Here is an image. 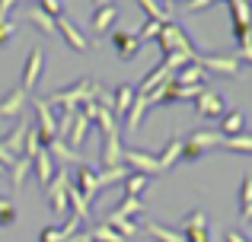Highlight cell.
<instances>
[{"label":"cell","mask_w":252,"mask_h":242,"mask_svg":"<svg viewBox=\"0 0 252 242\" xmlns=\"http://www.w3.org/2000/svg\"><path fill=\"white\" fill-rule=\"evenodd\" d=\"M160 29H163L160 23H154V19H144V26H141V29L134 32V35L141 38V45H144V42H157V35H160Z\"/></svg>","instance_id":"37"},{"label":"cell","mask_w":252,"mask_h":242,"mask_svg":"<svg viewBox=\"0 0 252 242\" xmlns=\"http://www.w3.org/2000/svg\"><path fill=\"white\" fill-rule=\"evenodd\" d=\"M112 0H93V10H96V6H109Z\"/></svg>","instance_id":"48"},{"label":"cell","mask_w":252,"mask_h":242,"mask_svg":"<svg viewBox=\"0 0 252 242\" xmlns=\"http://www.w3.org/2000/svg\"><path fill=\"white\" fill-rule=\"evenodd\" d=\"M204 67L198 61H189V64H182V67L172 74V83H179V86H204Z\"/></svg>","instance_id":"20"},{"label":"cell","mask_w":252,"mask_h":242,"mask_svg":"<svg viewBox=\"0 0 252 242\" xmlns=\"http://www.w3.org/2000/svg\"><path fill=\"white\" fill-rule=\"evenodd\" d=\"M42 70H45V51L42 48H32L29 57H26V67H23V83H19V89H35L38 80H42Z\"/></svg>","instance_id":"11"},{"label":"cell","mask_w":252,"mask_h":242,"mask_svg":"<svg viewBox=\"0 0 252 242\" xmlns=\"http://www.w3.org/2000/svg\"><path fill=\"white\" fill-rule=\"evenodd\" d=\"M74 188L83 194V201L86 204H93L96 201V194H99V172L93 166H77V175H74Z\"/></svg>","instance_id":"12"},{"label":"cell","mask_w":252,"mask_h":242,"mask_svg":"<svg viewBox=\"0 0 252 242\" xmlns=\"http://www.w3.org/2000/svg\"><path fill=\"white\" fill-rule=\"evenodd\" d=\"M246 131V115L243 112H227L220 118V134L223 137H236V134H243Z\"/></svg>","instance_id":"29"},{"label":"cell","mask_w":252,"mask_h":242,"mask_svg":"<svg viewBox=\"0 0 252 242\" xmlns=\"http://www.w3.org/2000/svg\"><path fill=\"white\" fill-rule=\"evenodd\" d=\"M122 156H125V147H122V131H118V134L102 137V156H99V169H118V166H125Z\"/></svg>","instance_id":"13"},{"label":"cell","mask_w":252,"mask_h":242,"mask_svg":"<svg viewBox=\"0 0 252 242\" xmlns=\"http://www.w3.org/2000/svg\"><path fill=\"white\" fill-rule=\"evenodd\" d=\"M3 204H6V201H3V198H0V207H3Z\"/></svg>","instance_id":"50"},{"label":"cell","mask_w":252,"mask_h":242,"mask_svg":"<svg viewBox=\"0 0 252 242\" xmlns=\"http://www.w3.org/2000/svg\"><path fill=\"white\" fill-rule=\"evenodd\" d=\"M29 169H32V160H26V156H16V160H13V166H10V182H13V188H16V191L23 188Z\"/></svg>","instance_id":"32"},{"label":"cell","mask_w":252,"mask_h":242,"mask_svg":"<svg viewBox=\"0 0 252 242\" xmlns=\"http://www.w3.org/2000/svg\"><path fill=\"white\" fill-rule=\"evenodd\" d=\"M191 102H195V112L201 115V118H223V115H227V99L211 86H201V93Z\"/></svg>","instance_id":"6"},{"label":"cell","mask_w":252,"mask_h":242,"mask_svg":"<svg viewBox=\"0 0 252 242\" xmlns=\"http://www.w3.org/2000/svg\"><path fill=\"white\" fill-rule=\"evenodd\" d=\"M217 0H189V3H185V13H204L208 10V6H214Z\"/></svg>","instance_id":"43"},{"label":"cell","mask_w":252,"mask_h":242,"mask_svg":"<svg viewBox=\"0 0 252 242\" xmlns=\"http://www.w3.org/2000/svg\"><path fill=\"white\" fill-rule=\"evenodd\" d=\"M38 10L48 13L51 19H58V16H64V0H38Z\"/></svg>","instance_id":"38"},{"label":"cell","mask_w":252,"mask_h":242,"mask_svg":"<svg viewBox=\"0 0 252 242\" xmlns=\"http://www.w3.org/2000/svg\"><path fill=\"white\" fill-rule=\"evenodd\" d=\"M122 162H125V166H131L134 172H141V175H160L163 172L160 162H157V156L144 153V150H125Z\"/></svg>","instance_id":"14"},{"label":"cell","mask_w":252,"mask_h":242,"mask_svg":"<svg viewBox=\"0 0 252 242\" xmlns=\"http://www.w3.org/2000/svg\"><path fill=\"white\" fill-rule=\"evenodd\" d=\"M144 115H147V106H144V96L137 93L134 102H131V108H128V115H125V128L137 131V128H141V121H144Z\"/></svg>","instance_id":"30"},{"label":"cell","mask_w":252,"mask_h":242,"mask_svg":"<svg viewBox=\"0 0 252 242\" xmlns=\"http://www.w3.org/2000/svg\"><path fill=\"white\" fill-rule=\"evenodd\" d=\"M169 77H172V70L166 67V61H160V64H157L154 70H150V74H144L141 86H134V89H137V93H141V96H147L150 89H157V86H160V83H166Z\"/></svg>","instance_id":"24"},{"label":"cell","mask_w":252,"mask_h":242,"mask_svg":"<svg viewBox=\"0 0 252 242\" xmlns=\"http://www.w3.org/2000/svg\"><path fill=\"white\" fill-rule=\"evenodd\" d=\"M166 3H172V0H166Z\"/></svg>","instance_id":"51"},{"label":"cell","mask_w":252,"mask_h":242,"mask_svg":"<svg viewBox=\"0 0 252 242\" xmlns=\"http://www.w3.org/2000/svg\"><path fill=\"white\" fill-rule=\"evenodd\" d=\"M42 147H45V143H42V137H38V131L29 128V134H26V143H23V156H26V160H32V156H35Z\"/></svg>","instance_id":"36"},{"label":"cell","mask_w":252,"mask_h":242,"mask_svg":"<svg viewBox=\"0 0 252 242\" xmlns=\"http://www.w3.org/2000/svg\"><path fill=\"white\" fill-rule=\"evenodd\" d=\"M195 61L204 67V74H223V77H240V74H243V61H240V57H227V54H198Z\"/></svg>","instance_id":"8"},{"label":"cell","mask_w":252,"mask_h":242,"mask_svg":"<svg viewBox=\"0 0 252 242\" xmlns=\"http://www.w3.org/2000/svg\"><path fill=\"white\" fill-rule=\"evenodd\" d=\"M29 23L35 26L38 32H45V35H58V32H55V19H51L48 13H42L38 6H32V10H29Z\"/></svg>","instance_id":"34"},{"label":"cell","mask_w":252,"mask_h":242,"mask_svg":"<svg viewBox=\"0 0 252 242\" xmlns=\"http://www.w3.org/2000/svg\"><path fill=\"white\" fill-rule=\"evenodd\" d=\"M96 172H99V191H102V188L122 185V182H125V175H128V169H125V166H118V169H96Z\"/></svg>","instance_id":"33"},{"label":"cell","mask_w":252,"mask_h":242,"mask_svg":"<svg viewBox=\"0 0 252 242\" xmlns=\"http://www.w3.org/2000/svg\"><path fill=\"white\" fill-rule=\"evenodd\" d=\"M99 93H102V86L96 80H90V77H83V80L70 83V86H61L55 96H48V106L61 108V112H77L83 102H96Z\"/></svg>","instance_id":"1"},{"label":"cell","mask_w":252,"mask_h":242,"mask_svg":"<svg viewBox=\"0 0 252 242\" xmlns=\"http://www.w3.org/2000/svg\"><path fill=\"white\" fill-rule=\"evenodd\" d=\"M13 35H16V23L13 19H0V45H6Z\"/></svg>","instance_id":"42"},{"label":"cell","mask_w":252,"mask_h":242,"mask_svg":"<svg viewBox=\"0 0 252 242\" xmlns=\"http://www.w3.org/2000/svg\"><path fill=\"white\" fill-rule=\"evenodd\" d=\"M223 147V134L220 131H195L182 140V160H201L208 150H217Z\"/></svg>","instance_id":"3"},{"label":"cell","mask_w":252,"mask_h":242,"mask_svg":"<svg viewBox=\"0 0 252 242\" xmlns=\"http://www.w3.org/2000/svg\"><path fill=\"white\" fill-rule=\"evenodd\" d=\"M32 112H35V124H32V128L38 131L42 143L55 140L58 137V115H55V108L48 106V99H32Z\"/></svg>","instance_id":"5"},{"label":"cell","mask_w":252,"mask_h":242,"mask_svg":"<svg viewBox=\"0 0 252 242\" xmlns=\"http://www.w3.org/2000/svg\"><path fill=\"white\" fill-rule=\"evenodd\" d=\"M3 172H6V166H0V175H3Z\"/></svg>","instance_id":"49"},{"label":"cell","mask_w":252,"mask_h":242,"mask_svg":"<svg viewBox=\"0 0 252 242\" xmlns=\"http://www.w3.org/2000/svg\"><path fill=\"white\" fill-rule=\"evenodd\" d=\"M26 89H10V93L0 99V118H23L26 115Z\"/></svg>","instance_id":"17"},{"label":"cell","mask_w":252,"mask_h":242,"mask_svg":"<svg viewBox=\"0 0 252 242\" xmlns=\"http://www.w3.org/2000/svg\"><path fill=\"white\" fill-rule=\"evenodd\" d=\"M240 220H243V223H252V204L246 207V211H240Z\"/></svg>","instance_id":"47"},{"label":"cell","mask_w":252,"mask_h":242,"mask_svg":"<svg viewBox=\"0 0 252 242\" xmlns=\"http://www.w3.org/2000/svg\"><path fill=\"white\" fill-rule=\"evenodd\" d=\"M249 204H252V175H246L240 185V211H246Z\"/></svg>","instance_id":"40"},{"label":"cell","mask_w":252,"mask_h":242,"mask_svg":"<svg viewBox=\"0 0 252 242\" xmlns=\"http://www.w3.org/2000/svg\"><path fill=\"white\" fill-rule=\"evenodd\" d=\"M115 19H118L115 3H109V6H96V10H93V32H96V35H105V32L115 26Z\"/></svg>","instance_id":"25"},{"label":"cell","mask_w":252,"mask_h":242,"mask_svg":"<svg viewBox=\"0 0 252 242\" xmlns=\"http://www.w3.org/2000/svg\"><path fill=\"white\" fill-rule=\"evenodd\" d=\"M137 3H141V10L147 13V19H154V23H160V26L172 23V13H169V10H163L157 0H137Z\"/></svg>","instance_id":"31"},{"label":"cell","mask_w":252,"mask_h":242,"mask_svg":"<svg viewBox=\"0 0 252 242\" xmlns=\"http://www.w3.org/2000/svg\"><path fill=\"white\" fill-rule=\"evenodd\" d=\"M182 239L185 242H208V214L204 211H191V214H185V220H182Z\"/></svg>","instance_id":"9"},{"label":"cell","mask_w":252,"mask_h":242,"mask_svg":"<svg viewBox=\"0 0 252 242\" xmlns=\"http://www.w3.org/2000/svg\"><path fill=\"white\" fill-rule=\"evenodd\" d=\"M55 32L64 38V45H67V48L80 51V54H86V51H90V42H86V35L77 29L74 23H70L67 16H58V19H55Z\"/></svg>","instance_id":"10"},{"label":"cell","mask_w":252,"mask_h":242,"mask_svg":"<svg viewBox=\"0 0 252 242\" xmlns=\"http://www.w3.org/2000/svg\"><path fill=\"white\" fill-rule=\"evenodd\" d=\"M16 3H19V0H0V19H6V13H10Z\"/></svg>","instance_id":"45"},{"label":"cell","mask_w":252,"mask_h":242,"mask_svg":"<svg viewBox=\"0 0 252 242\" xmlns=\"http://www.w3.org/2000/svg\"><path fill=\"white\" fill-rule=\"evenodd\" d=\"M144 211H147V207H144V198H128V194H122V204H118L115 211H109V217H128V220H134V217H141Z\"/></svg>","instance_id":"28"},{"label":"cell","mask_w":252,"mask_h":242,"mask_svg":"<svg viewBox=\"0 0 252 242\" xmlns=\"http://www.w3.org/2000/svg\"><path fill=\"white\" fill-rule=\"evenodd\" d=\"M112 48L118 51V57H122V61H134L137 54H141V38L134 35V32H115V35H112Z\"/></svg>","instance_id":"16"},{"label":"cell","mask_w":252,"mask_h":242,"mask_svg":"<svg viewBox=\"0 0 252 242\" xmlns=\"http://www.w3.org/2000/svg\"><path fill=\"white\" fill-rule=\"evenodd\" d=\"M32 172H35V179H38V185H48L51 179H55V172H58V166H55V160H51V153H48V147H42L35 156H32Z\"/></svg>","instance_id":"18"},{"label":"cell","mask_w":252,"mask_h":242,"mask_svg":"<svg viewBox=\"0 0 252 242\" xmlns=\"http://www.w3.org/2000/svg\"><path fill=\"white\" fill-rule=\"evenodd\" d=\"M157 162H160L163 172L172 169V166H179V162H182V137H179V134H169V140H166V147H163V153L157 156Z\"/></svg>","instance_id":"22"},{"label":"cell","mask_w":252,"mask_h":242,"mask_svg":"<svg viewBox=\"0 0 252 242\" xmlns=\"http://www.w3.org/2000/svg\"><path fill=\"white\" fill-rule=\"evenodd\" d=\"M29 128H32L29 118H19L10 131H6L3 140H0V147H3L6 153L13 156V160H16V156H23V143H26V134H29Z\"/></svg>","instance_id":"15"},{"label":"cell","mask_w":252,"mask_h":242,"mask_svg":"<svg viewBox=\"0 0 252 242\" xmlns=\"http://www.w3.org/2000/svg\"><path fill=\"white\" fill-rule=\"evenodd\" d=\"M223 147L233 153H252V134H236V137H223Z\"/></svg>","instance_id":"35"},{"label":"cell","mask_w":252,"mask_h":242,"mask_svg":"<svg viewBox=\"0 0 252 242\" xmlns=\"http://www.w3.org/2000/svg\"><path fill=\"white\" fill-rule=\"evenodd\" d=\"M67 185H70V172L67 169H61V172H55V179L45 185V198H48V207L55 217H67L70 207H67Z\"/></svg>","instance_id":"4"},{"label":"cell","mask_w":252,"mask_h":242,"mask_svg":"<svg viewBox=\"0 0 252 242\" xmlns=\"http://www.w3.org/2000/svg\"><path fill=\"white\" fill-rule=\"evenodd\" d=\"M240 61H249V64H252V38L240 42Z\"/></svg>","instance_id":"44"},{"label":"cell","mask_w":252,"mask_h":242,"mask_svg":"<svg viewBox=\"0 0 252 242\" xmlns=\"http://www.w3.org/2000/svg\"><path fill=\"white\" fill-rule=\"evenodd\" d=\"M141 230L147 233V236L154 239V242H185L179 230H169V226H163V223H154V220H147V223H144Z\"/></svg>","instance_id":"26"},{"label":"cell","mask_w":252,"mask_h":242,"mask_svg":"<svg viewBox=\"0 0 252 242\" xmlns=\"http://www.w3.org/2000/svg\"><path fill=\"white\" fill-rule=\"evenodd\" d=\"M16 220H19L16 204H13V201H6V204L0 207V226H10V223H16Z\"/></svg>","instance_id":"39"},{"label":"cell","mask_w":252,"mask_h":242,"mask_svg":"<svg viewBox=\"0 0 252 242\" xmlns=\"http://www.w3.org/2000/svg\"><path fill=\"white\" fill-rule=\"evenodd\" d=\"M80 112L86 115V121H90V124H93V128H96L102 137L118 134V131H122V124L112 118V112H109V108H102L99 102H83V106H80Z\"/></svg>","instance_id":"7"},{"label":"cell","mask_w":252,"mask_h":242,"mask_svg":"<svg viewBox=\"0 0 252 242\" xmlns=\"http://www.w3.org/2000/svg\"><path fill=\"white\" fill-rule=\"evenodd\" d=\"M122 188H125L122 194H128V198H144V191L150 188V175L128 172V175H125V182H122Z\"/></svg>","instance_id":"27"},{"label":"cell","mask_w":252,"mask_h":242,"mask_svg":"<svg viewBox=\"0 0 252 242\" xmlns=\"http://www.w3.org/2000/svg\"><path fill=\"white\" fill-rule=\"evenodd\" d=\"M157 45H160L163 54H185V57H191V61L198 57V51L191 48L189 32H185L182 26L176 23V19H172V23H166V26L160 29V35H157Z\"/></svg>","instance_id":"2"},{"label":"cell","mask_w":252,"mask_h":242,"mask_svg":"<svg viewBox=\"0 0 252 242\" xmlns=\"http://www.w3.org/2000/svg\"><path fill=\"white\" fill-rule=\"evenodd\" d=\"M90 128H93V124L86 121V115L80 112V108H77V112H74V121H70V131H67V137H64V143H67L70 150H77V147H80V143L86 140Z\"/></svg>","instance_id":"23"},{"label":"cell","mask_w":252,"mask_h":242,"mask_svg":"<svg viewBox=\"0 0 252 242\" xmlns=\"http://www.w3.org/2000/svg\"><path fill=\"white\" fill-rule=\"evenodd\" d=\"M35 3H38V0H35Z\"/></svg>","instance_id":"52"},{"label":"cell","mask_w":252,"mask_h":242,"mask_svg":"<svg viewBox=\"0 0 252 242\" xmlns=\"http://www.w3.org/2000/svg\"><path fill=\"white\" fill-rule=\"evenodd\" d=\"M45 147H48V153H51V160H55V166H70V162H77V166H83V160L77 156V150H70L67 143L61 140V137H55V140H48Z\"/></svg>","instance_id":"21"},{"label":"cell","mask_w":252,"mask_h":242,"mask_svg":"<svg viewBox=\"0 0 252 242\" xmlns=\"http://www.w3.org/2000/svg\"><path fill=\"white\" fill-rule=\"evenodd\" d=\"M38 242H64L61 226H45V230L38 233Z\"/></svg>","instance_id":"41"},{"label":"cell","mask_w":252,"mask_h":242,"mask_svg":"<svg viewBox=\"0 0 252 242\" xmlns=\"http://www.w3.org/2000/svg\"><path fill=\"white\" fill-rule=\"evenodd\" d=\"M134 96H137V89L128 86V83H122V86H118V93L112 96V108H109V112H112V118H115L118 124H125V115H128Z\"/></svg>","instance_id":"19"},{"label":"cell","mask_w":252,"mask_h":242,"mask_svg":"<svg viewBox=\"0 0 252 242\" xmlns=\"http://www.w3.org/2000/svg\"><path fill=\"white\" fill-rule=\"evenodd\" d=\"M227 242H249L246 236H243V233H236V230H230L227 233Z\"/></svg>","instance_id":"46"}]
</instances>
